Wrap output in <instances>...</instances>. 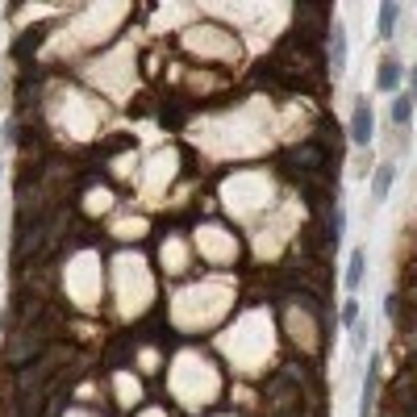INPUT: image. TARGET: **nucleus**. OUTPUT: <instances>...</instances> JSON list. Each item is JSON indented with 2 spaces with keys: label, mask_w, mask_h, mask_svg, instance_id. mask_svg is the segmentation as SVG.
<instances>
[{
  "label": "nucleus",
  "mask_w": 417,
  "mask_h": 417,
  "mask_svg": "<svg viewBox=\"0 0 417 417\" xmlns=\"http://www.w3.org/2000/svg\"><path fill=\"white\" fill-rule=\"evenodd\" d=\"M397 17H401V4H392V0H384V4H380V13H375V25H380V38H392V30H397Z\"/></svg>",
  "instance_id": "nucleus-7"
},
{
  "label": "nucleus",
  "mask_w": 417,
  "mask_h": 417,
  "mask_svg": "<svg viewBox=\"0 0 417 417\" xmlns=\"http://www.w3.org/2000/svg\"><path fill=\"white\" fill-rule=\"evenodd\" d=\"M355 322H359V301L351 296V301L342 305V325H351V330H355Z\"/></svg>",
  "instance_id": "nucleus-10"
},
{
  "label": "nucleus",
  "mask_w": 417,
  "mask_h": 417,
  "mask_svg": "<svg viewBox=\"0 0 417 417\" xmlns=\"http://www.w3.org/2000/svg\"><path fill=\"white\" fill-rule=\"evenodd\" d=\"M392 163H380L375 176H371V200H388V188H392Z\"/></svg>",
  "instance_id": "nucleus-6"
},
{
  "label": "nucleus",
  "mask_w": 417,
  "mask_h": 417,
  "mask_svg": "<svg viewBox=\"0 0 417 417\" xmlns=\"http://www.w3.org/2000/svg\"><path fill=\"white\" fill-rule=\"evenodd\" d=\"M375 388H380V355H371L368 375H363V392H359V417L371 413V405H375Z\"/></svg>",
  "instance_id": "nucleus-3"
},
{
  "label": "nucleus",
  "mask_w": 417,
  "mask_h": 417,
  "mask_svg": "<svg viewBox=\"0 0 417 417\" xmlns=\"http://www.w3.org/2000/svg\"><path fill=\"white\" fill-rule=\"evenodd\" d=\"M409 96H417V71H413V92H409Z\"/></svg>",
  "instance_id": "nucleus-11"
},
{
  "label": "nucleus",
  "mask_w": 417,
  "mask_h": 417,
  "mask_svg": "<svg viewBox=\"0 0 417 417\" xmlns=\"http://www.w3.org/2000/svg\"><path fill=\"white\" fill-rule=\"evenodd\" d=\"M342 230H346V213H342V205H334V217H330V238L338 242V238H342Z\"/></svg>",
  "instance_id": "nucleus-9"
},
{
  "label": "nucleus",
  "mask_w": 417,
  "mask_h": 417,
  "mask_svg": "<svg viewBox=\"0 0 417 417\" xmlns=\"http://www.w3.org/2000/svg\"><path fill=\"white\" fill-rule=\"evenodd\" d=\"M375 134V113H371V100H355V113H351V142L355 146H368Z\"/></svg>",
  "instance_id": "nucleus-1"
},
{
  "label": "nucleus",
  "mask_w": 417,
  "mask_h": 417,
  "mask_svg": "<svg viewBox=\"0 0 417 417\" xmlns=\"http://www.w3.org/2000/svg\"><path fill=\"white\" fill-rule=\"evenodd\" d=\"M401 80H405V67H401L397 59H384L380 71H375V88H380V92H397Z\"/></svg>",
  "instance_id": "nucleus-4"
},
{
  "label": "nucleus",
  "mask_w": 417,
  "mask_h": 417,
  "mask_svg": "<svg viewBox=\"0 0 417 417\" xmlns=\"http://www.w3.org/2000/svg\"><path fill=\"white\" fill-rule=\"evenodd\" d=\"M392 121L397 126H409L413 121V96L409 92H397V100H392Z\"/></svg>",
  "instance_id": "nucleus-8"
},
{
  "label": "nucleus",
  "mask_w": 417,
  "mask_h": 417,
  "mask_svg": "<svg viewBox=\"0 0 417 417\" xmlns=\"http://www.w3.org/2000/svg\"><path fill=\"white\" fill-rule=\"evenodd\" d=\"M330 67H334V75L346 71V25L342 21H334V30H330Z\"/></svg>",
  "instance_id": "nucleus-2"
},
{
  "label": "nucleus",
  "mask_w": 417,
  "mask_h": 417,
  "mask_svg": "<svg viewBox=\"0 0 417 417\" xmlns=\"http://www.w3.org/2000/svg\"><path fill=\"white\" fill-rule=\"evenodd\" d=\"M363 267H368V250H363V246H355V250H351V259H346V276H342V284H346L351 292L363 284Z\"/></svg>",
  "instance_id": "nucleus-5"
}]
</instances>
